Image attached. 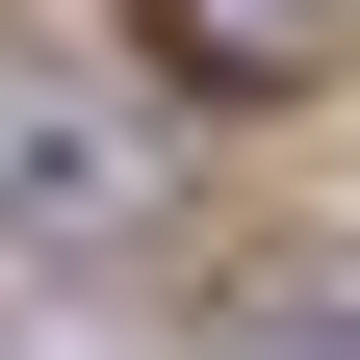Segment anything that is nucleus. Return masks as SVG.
<instances>
[{
    "label": "nucleus",
    "mask_w": 360,
    "mask_h": 360,
    "mask_svg": "<svg viewBox=\"0 0 360 360\" xmlns=\"http://www.w3.org/2000/svg\"><path fill=\"white\" fill-rule=\"evenodd\" d=\"M206 360H360V257H257L206 309Z\"/></svg>",
    "instance_id": "obj_3"
},
{
    "label": "nucleus",
    "mask_w": 360,
    "mask_h": 360,
    "mask_svg": "<svg viewBox=\"0 0 360 360\" xmlns=\"http://www.w3.org/2000/svg\"><path fill=\"white\" fill-rule=\"evenodd\" d=\"M0 206H26V232H52V257H103L129 206H155V155H129L103 103H52V77H0Z\"/></svg>",
    "instance_id": "obj_1"
},
{
    "label": "nucleus",
    "mask_w": 360,
    "mask_h": 360,
    "mask_svg": "<svg viewBox=\"0 0 360 360\" xmlns=\"http://www.w3.org/2000/svg\"><path fill=\"white\" fill-rule=\"evenodd\" d=\"M129 26H155V52L206 77V103H283V77L335 52V0H129Z\"/></svg>",
    "instance_id": "obj_2"
},
{
    "label": "nucleus",
    "mask_w": 360,
    "mask_h": 360,
    "mask_svg": "<svg viewBox=\"0 0 360 360\" xmlns=\"http://www.w3.org/2000/svg\"><path fill=\"white\" fill-rule=\"evenodd\" d=\"M0 360H77V335H0Z\"/></svg>",
    "instance_id": "obj_4"
}]
</instances>
